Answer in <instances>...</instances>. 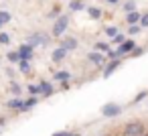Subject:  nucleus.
<instances>
[{"label": "nucleus", "mask_w": 148, "mask_h": 136, "mask_svg": "<svg viewBox=\"0 0 148 136\" xmlns=\"http://www.w3.org/2000/svg\"><path fill=\"white\" fill-rule=\"evenodd\" d=\"M144 132H146V128L142 122H128L124 126V136H142Z\"/></svg>", "instance_id": "nucleus-1"}, {"label": "nucleus", "mask_w": 148, "mask_h": 136, "mask_svg": "<svg viewBox=\"0 0 148 136\" xmlns=\"http://www.w3.org/2000/svg\"><path fill=\"white\" fill-rule=\"evenodd\" d=\"M67 25H69V16L67 14H61L59 19H57V23H55V27H53V37H63V33H65V29H67Z\"/></svg>", "instance_id": "nucleus-2"}, {"label": "nucleus", "mask_w": 148, "mask_h": 136, "mask_svg": "<svg viewBox=\"0 0 148 136\" xmlns=\"http://www.w3.org/2000/svg\"><path fill=\"white\" fill-rule=\"evenodd\" d=\"M122 112V108L118 106V104H106L103 108H101V114L106 116V118H114V116H118Z\"/></svg>", "instance_id": "nucleus-3"}, {"label": "nucleus", "mask_w": 148, "mask_h": 136, "mask_svg": "<svg viewBox=\"0 0 148 136\" xmlns=\"http://www.w3.org/2000/svg\"><path fill=\"white\" fill-rule=\"evenodd\" d=\"M29 45L37 47V45H49V37H45L43 33H35L29 37Z\"/></svg>", "instance_id": "nucleus-4"}, {"label": "nucleus", "mask_w": 148, "mask_h": 136, "mask_svg": "<svg viewBox=\"0 0 148 136\" xmlns=\"http://www.w3.org/2000/svg\"><path fill=\"white\" fill-rule=\"evenodd\" d=\"M33 45H29V43H25L21 49H18V53H21V59H31L33 57Z\"/></svg>", "instance_id": "nucleus-5"}, {"label": "nucleus", "mask_w": 148, "mask_h": 136, "mask_svg": "<svg viewBox=\"0 0 148 136\" xmlns=\"http://www.w3.org/2000/svg\"><path fill=\"white\" fill-rule=\"evenodd\" d=\"M136 45H134V41H124L120 47H118V53L120 55H126V53H132V49H134Z\"/></svg>", "instance_id": "nucleus-6"}, {"label": "nucleus", "mask_w": 148, "mask_h": 136, "mask_svg": "<svg viewBox=\"0 0 148 136\" xmlns=\"http://www.w3.org/2000/svg\"><path fill=\"white\" fill-rule=\"evenodd\" d=\"M61 47L67 49V51H73V49H77V41H75L73 37H65L63 43H61Z\"/></svg>", "instance_id": "nucleus-7"}, {"label": "nucleus", "mask_w": 148, "mask_h": 136, "mask_svg": "<svg viewBox=\"0 0 148 136\" xmlns=\"http://www.w3.org/2000/svg\"><path fill=\"white\" fill-rule=\"evenodd\" d=\"M65 55H67V49H63V47H59V49H55V51H53V55H51V59H53L55 63H59V61H63V59H65Z\"/></svg>", "instance_id": "nucleus-8"}, {"label": "nucleus", "mask_w": 148, "mask_h": 136, "mask_svg": "<svg viewBox=\"0 0 148 136\" xmlns=\"http://www.w3.org/2000/svg\"><path fill=\"white\" fill-rule=\"evenodd\" d=\"M6 106H8V108H14V110H23L25 102H23L21 98H14V100H8V102H6Z\"/></svg>", "instance_id": "nucleus-9"}, {"label": "nucleus", "mask_w": 148, "mask_h": 136, "mask_svg": "<svg viewBox=\"0 0 148 136\" xmlns=\"http://www.w3.org/2000/svg\"><path fill=\"white\" fill-rule=\"evenodd\" d=\"M142 16L136 12V10H132V12H128V16H126V21H128V25H136L138 21H140Z\"/></svg>", "instance_id": "nucleus-10"}, {"label": "nucleus", "mask_w": 148, "mask_h": 136, "mask_svg": "<svg viewBox=\"0 0 148 136\" xmlns=\"http://www.w3.org/2000/svg\"><path fill=\"white\" fill-rule=\"evenodd\" d=\"M39 85H41V93H43V95H51V93H53V85H51V83L41 81Z\"/></svg>", "instance_id": "nucleus-11"}, {"label": "nucleus", "mask_w": 148, "mask_h": 136, "mask_svg": "<svg viewBox=\"0 0 148 136\" xmlns=\"http://www.w3.org/2000/svg\"><path fill=\"white\" fill-rule=\"evenodd\" d=\"M118 65H120V59H114V61H112V63L106 67V71H103V77H110V73H112V71H114Z\"/></svg>", "instance_id": "nucleus-12"}, {"label": "nucleus", "mask_w": 148, "mask_h": 136, "mask_svg": "<svg viewBox=\"0 0 148 136\" xmlns=\"http://www.w3.org/2000/svg\"><path fill=\"white\" fill-rule=\"evenodd\" d=\"M69 8H71V10H83V8H85V4L81 2V0H71Z\"/></svg>", "instance_id": "nucleus-13"}, {"label": "nucleus", "mask_w": 148, "mask_h": 136, "mask_svg": "<svg viewBox=\"0 0 148 136\" xmlns=\"http://www.w3.org/2000/svg\"><path fill=\"white\" fill-rule=\"evenodd\" d=\"M87 12H89V16H91V19H95V21L101 16V10H99V8H95V6H89V8H87Z\"/></svg>", "instance_id": "nucleus-14"}, {"label": "nucleus", "mask_w": 148, "mask_h": 136, "mask_svg": "<svg viewBox=\"0 0 148 136\" xmlns=\"http://www.w3.org/2000/svg\"><path fill=\"white\" fill-rule=\"evenodd\" d=\"M6 57H8V61H12V63H18V61H21V53H18V51H8Z\"/></svg>", "instance_id": "nucleus-15"}, {"label": "nucleus", "mask_w": 148, "mask_h": 136, "mask_svg": "<svg viewBox=\"0 0 148 136\" xmlns=\"http://www.w3.org/2000/svg\"><path fill=\"white\" fill-rule=\"evenodd\" d=\"M89 59L93 61V63H97V65H103V57L95 51V53H89Z\"/></svg>", "instance_id": "nucleus-16"}, {"label": "nucleus", "mask_w": 148, "mask_h": 136, "mask_svg": "<svg viewBox=\"0 0 148 136\" xmlns=\"http://www.w3.org/2000/svg\"><path fill=\"white\" fill-rule=\"evenodd\" d=\"M21 71H23V73H29V71H31V63H29V59H21Z\"/></svg>", "instance_id": "nucleus-17"}, {"label": "nucleus", "mask_w": 148, "mask_h": 136, "mask_svg": "<svg viewBox=\"0 0 148 136\" xmlns=\"http://www.w3.org/2000/svg\"><path fill=\"white\" fill-rule=\"evenodd\" d=\"M37 102H39V100H37L35 95H33V98H29V100L25 102V106H23V110H29V108H33V106H37Z\"/></svg>", "instance_id": "nucleus-18"}, {"label": "nucleus", "mask_w": 148, "mask_h": 136, "mask_svg": "<svg viewBox=\"0 0 148 136\" xmlns=\"http://www.w3.org/2000/svg\"><path fill=\"white\" fill-rule=\"evenodd\" d=\"M55 79H59V81H69V73H67V71H59V73H55Z\"/></svg>", "instance_id": "nucleus-19"}, {"label": "nucleus", "mask_w": 148, "mask_h": 136, "mask_svg": "<svg viewBox=\"0 0 148 136\" xmlns=\"http://www.w3.org/2000/svg\"><path fill=\"white\" fill-rule=\"evenodd\" d=\"M29 93H33V95H37V93H41V85H35V83L31 85V83H29Z\"/></svg>", "instance_id": "nucleus-20"}, {"label": "nucleus", "mask_w": 148, "mask_h": 136, "mask_svg": "<svg viewBox=\"0 0 148 136\" xmlns=\"http://www.w3.org/2000/svg\"><path fill=\"white\" fill-rule=\"evenodd\" d=\"M106 35H110V37L114 39V37L118 35V29H116V27H108V29H106Z\"/></svg>", "instance_id": "nucleus-21"}, {"label": "nucleus", "mask_w": 148, "mask_h": 136, "mask_svg": "<svg viewBox=\"0 0 148 136\" xmlns=\"http://www.w3.org/2000/svg\"><path fill=\"white\" fill-rule=\"evenodd\" d=\"M0 43H2V45H8V43H10V37H8L6 33H0Z\"/></svg>", "instance_id": "nucleus-22"}, {"label": "nucleus", "mask_w": 148, "mask_h": 136, "mask_svg": "<svg viewBox=\"0 0 148 136\" xmlns=\"http://www.w3.org/2000/svg\"><path fill=\"white\" fill-rule=\"evenodd\" d=\"M142 53H144V49H142V47H134L130 55H132V57H138V55H142Z\"/></svg>", "instance_id": "nucleus-23"}, {"label": "nucleus", "mask_w": 148, "mask_h": 136, "mask_svg": "<svg viewBox=\"0 0 148 136\" xmlns=\"http://www.w3.org/2000/svg\"><path fill=\"white\" fill-rule=\"evenodd\" d=\"M134 8H136V4H134V2H126V4H124V10H126V12H132Z\"/></svg>", "instance_id": "nucleus-24"}, {"label": "nucleus", "mask_w": 148, "mask_h": 136, "mask_svg": "<svg viewBox=\"0 0 148 136\" xmlns=\"http://www.w3.org/2000/svg\"><path fill=\"white\" fill-rule=\"evenodd\" d=\"M95 49H97V51H110V47H108L106 43H95Z\"/></svg>", "instance_id": "nucleus-25"}, {"label": "nucleus", "mask_w": 148, "mask_h": 136, "mask_svg": "<svg viewBox=\"0 0 148 136\" xmlns=\"http://www.w3.org/2000/svg\"><path fill=\"white\" fill-rule=\"evenodd\" d=\"M0 21H2V23H8V21H10V14L2 10V12H0Z\"/></svg>", "instance_id": "nucleus-26"}, {"label": "nucleus", "mask_w": 148, "mask_h": 136, "mask_svg": "<svg viewBox=\"0 0 148 136\" xmlns=\"http://www.w3.org/2000/svg\"><path fill=\"white\" fill-rule=\"evenodd\" d=\"M10 91L18 95V93H21V87H18V83H14V81H12V85H10Z\"/></svg>", "instance_id": "nucleus-27"}, {"label": "nucleus", "mask_w": 148, "mask_h": 136, "mask_svg": "<svg viewBox=\"0 0 148 136\" xmlns=\"http://www.w3.org/2000/svg\"><path fill=\"white\" fill-rule=\"evenodd\" d=\"M138 31H140V27H136V25H130V29H128V33H130V35H136Z\"/></svg>", "instance_id": "nucleus-28"}, {"label": "nucleus", "mask_w": 148, "mask_h": 136, "mask_svg": "<svg viewBox=\"0 0 148 136\" xmlns=\"http://www.w3.org/2000/svg\"><path fill=\"white\" fill-rule=\"evenodd\" d=\"M114 43H118V45H122V43H124V35H120V33H118V35L114 37Z\"/></svg>", "instance_id": "nucleus-29"}, {"label": "nucleus", "mask_w": 148, "mask_h": 136, "mask_svg": "<svg viewBox=\"0 0 148 136\" xmlns=\"http://www.w3.org/2000/svg\"><path fill=\"white\" fill-rule=\"evenodd\" d=\"M108 57H110V59H118L120 53H118V51H108Z\"/></svg>", "instance_id": "nucleus-30"}, {"label": "nucleus", "mask_w": 148, "mask_h": 136, "mask_svg": "<svg viewBox=\"0 0 148 136\" xmlns=\"http://www.w3.org/2000/svg\"><path fill=\"white\" fill-rule=\"evenodd\" d=\"M146 93H148L146 89H144V91H140V93L136 95V100H134V102H140V100H144V98H146Z\"/></svg>", "instance_id": "nucleus-31"}, {"label": "nucleus", "mask_w": 148, "mask_h": 136, "mask_svg": "<svg viewBox=\"0 0 148 136\" xmlns=\"http://www.w3.org/2000/svg\"><path fill=\"white\" fill-rule=\"evenodd\" d=\"M140 25H142V27H148V14H144V16L140 19Z\"/></svg>", "instance_id": "nucleus-32"}, {"label": "nucleus", "mask_w": 148, "mask_h": 136, "mask_svg": "<svg viewBox=\"0 0 148 136\" xmlns=\"http://www.w3.org/2000/svg\"><path fill=\"white\" fill-rule=\"evenodd\" d=\"M53 136H79V134H69V132H57V134H53Z\"/></svg>", "instance_id": "nucleus-33"}, {"label": "nucleus", "mask_w": 148, "mask_h": 136, "mask_svg": "<svg viewBox=\"0 0 148 136\" xmlns=\"http://www.w3.org/2000/svg\"><path fill=\"white\" fill-rule=\"evenodd\" d=\"M106 2H108V4H118L120 0H106Z\"/></svg>", "instance_id": "nucleus-34"}, {"label": "nucleus", "mask_w": 148, "mask_h": 136, "mask_svg": "<svg viewBox=\"0 0 148 136\" xmlns=\"http://www.w3.org/2000/svg\"><path fill=\"white\" fill-rule=\"evenodd\" d=\"M142 136H148V132H144V134H142Z\"/></svg>", "instance_id": "nucleus-35"}, {"label": "nucleus", "mask_w": 148, "mask_h": 136, "mask_svg": "<svg viewBox=\"0 0 148 136\" xmlns=\"http://www.w3.org/2000/svg\"><path fill=\"white\" fill-rule=\"evenodd\" d=\"M2 25H4V23H2V21H0V27H2Z\"/></svg>", "instance_id": "nucleus-36"}]
</instances>
